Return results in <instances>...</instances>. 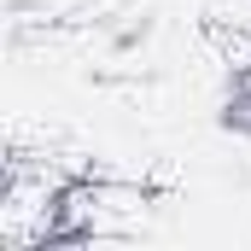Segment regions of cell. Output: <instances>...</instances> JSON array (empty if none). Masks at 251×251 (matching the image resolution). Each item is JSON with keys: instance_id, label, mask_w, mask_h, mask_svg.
<instances>
[{"instance_id": "1", "label": "cell", "mask_w": 251, "mask_h": 251, "mask_svg": "<svg viewBox=\"0 0 251 251\" xmlns=\"http://www.w3.org/2000/svg\"><path fill=\"white\" fill-rule=\"evenodd\" d=\"M210 123L228 140H251V64H228L210 94Z\"/></svg>"}]
</instances>
